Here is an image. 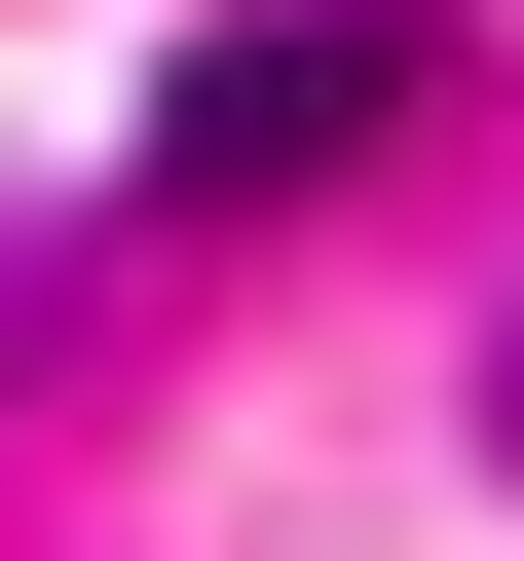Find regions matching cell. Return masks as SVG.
Here are the masks:
<instances>
[{"label": "cell", "mask_w": 524, "mask_h": 561, "mask_svg": "<svg viewBox=\"0 0 524 561\" xmlns=\"http://www.w3.org/2000/svg\"><path fill=\"white\" fill-rule=\"evenodd\" d=\"M412 76H449L412 0H225V38L150 76V225H262V187H375V150H412Z\"/></svg>", "instance_id": "cell-1"}, {"label": "cell", "mask_w": 524, "mask_h": 561, "mask_svg": "<svg viewBox=\"0 0 524 561\" xmlns=\"http://www.w3.org/2000/svg\"><path fill=\"white\" fill-rule=\"evenodd\" d=\"M38 300H76V262H0V375H38Z\"/></svg>", "instance_id": "cell-2"}, {"label": "cell", "mask_w": 524, "mask_h": 561, "mask_svg": "<svg viewBox=\"0 0 524 561\" xmlns=\"http://www.w3.org/2000/svg\"><path fill=\"white\" fill-rule=\"evenodd\" d=\"M487 449H524V337H487Z\"/></svg>", "instance_id": "cell-3"}]
</instances>
